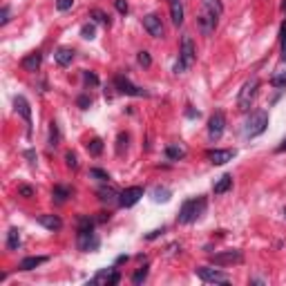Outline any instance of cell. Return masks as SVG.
Instances as JSON below:
<instances>
[{
	"label": "cell",
	"instance_id": "obj_1",
	"mask_svg": "<svg viewBox=\"0 0 286 286\" xmlns=\"http://www.w3.org/2000/svg\"><path fill=\"white\" fill-rule=\"evenodd\" d=\"M223 13L221 0H201V11L197 16V27L204 36H210L219 25V18Z\"/></svg>",
	"mask_w": 286,
	"mask_h": 286
},
{
	"label": "cell",
	"instance_id": "obj_2",
	"mask_svg": "<svg viewBox=\"0 0 286 286\" xmlns=\"http://www.w3.org/2000/svg\"><path fill=\"white\" fill-rule=\"evenodd\" d=\"M94 223H96V219H92V217H85V214L78 217L76 246H78V250H83V253H94V250H98V246H101V239H98L96 232H94Z\"/></svg>",
	"mask_w": 286,
	"mask_h": 286
},
{
	"label": "cell",
	"instance_id": "obj_3",
	"mask_svg": "<svg viewBox=\"0 0 286 286\" xmlns=\"http://www.w3.org/2000/svg\"><path fill=\"white\" fill-rule=\"evenodd\" d=\"M208 208V199L206 197H192V199H186L179 208V214H177V221L179 223H192L201 217Z\"/></svg>",
	"mask_w": 286,
	"mask_h": 286
},
{
	"label": "cell",
	"instance_id": "obj_4",
	"mask_svg": "<svg viewBox=\"0 0 286 286\" xmlns=\"http://www.w3.org/2000/svg\"><path fill=\"white\" fill-rule=\"evenodd\" d=\"M197 58V52H195V43H192L190 36H183L181 38V47H179V61L174 63V74H183L186 70H190L192 63Z\"/></svg>",
	"mask_w": 286,
	"mask_h": 286
},
{
	"label": "cell",
	"instance_id": "obj_5",
	"mask_svg": "<svg viewBox=\"0 0 286 286\" xmlns=\"http://www.w3.org/2000/svg\"><path fill=\"white\" fill-rule=\"evenodd\" d=\"M268 128V112L266 110H255L250 112L248 121L244 123V137L246 139H255L259 134H264Z\"/></svg>",
	"mask_w": 286,
	"mask_h": 286
},
{
	"label": "cell",
	"instance_id": "obj_6",
	"mask_svg": "<svg viewBox=\"0 0 286 286\" xmlns=\"http://www.w3.org/2000/svg\"><path fill=\"white\" fill-rule=\"evenodd\" d=\"M257 89H259V78H257V76H253L250 80H246L244 87H241V92H239V98H237V110L248 112L250 107H253L255 96H257Z\"/></svg>",
	"mask_w": 286,
	"mask_h": 286
},
{
	"label": "cell",
	"instance_id": "obj_7",
	"mask_svg": "<svg viewBox=\"0 0 286 286\" xmlns=\"http://www.w3.org/2000/svg\"><path fill=\"white\" fill-rule=\"evenodd\" d=\"M195 273L201 282H206V284H230V277H228L226 273L217 271V268L199 266V268H195Z\"/></svg>",
	"mask_w": 286,
	"mask_h": 286
},
{
	"label": "cell",
	"instance_id": "obj_8",
	"mask_svg": "<svg viewBox=\"0 0 286 286\" xmlns=\"http://www.w3.org/2000/svg\"><path fill=\"white\" fill-rule=\"evenodd\" d=\"M114 87L119 89L121 94H125V96H137V98H145L147 96L145 89L139 87V85H134L128 76H114Z\"/></svg>",
	"mask_w": 286,
	"mask_h": 286
},
{
	"label": "cell",
	"instance_id": "obj_9",
	"mask_svg": "<svg viewBox=\"0 0 286 286\" xmlns=\"http://www.w3.org/2000/svg\"><path fill=\"white\" fill-rule=\"evenodd\" d=\"M223 130H226V114H223L221 110L213 112V116H210L208 121V137L210 141H219L223 134Z\"/></svg>",
	"mask_w": 286,
	"mask_h": 286
},
{
	"label": "cell",
	"instance_id": "obj_10",
	"mask_svg": "<svg viewBox=\"0 0 286 286\" xmlns=\"http://www.w3.org/2000/svg\"><path fill=\"white\" fill-rule=\"evenodd\" d=\"M210 262L214 264V266H228V264H239L244 262V253L241 250H223V253H214L210 255Z\"/></svg>",
	"mask_w": 286,
	"mask_h": 286
},
{
	"label": "cell",
	"instance_id": "obj_11",
	"mask_svg": "<svg viewBox=\"0 0 286 286\" xmlns=\"http://www.w3.org/2000/svg\"><path fill=\"white\" fill-rule=\"evenodd\" d=\"M121 282V273L116 271L114 266L112 268H103V271H98L96 275L92 277V282L89 284H103V286H116Z\"/></svg>",
	"mask_w": 286,
	"mask_h": 286
},
{
	"label": "cell",
	"instance_id": "obj_12",
	"mask_svg": "<svg viewBox=\"0 0 286 286\" xmlns=\"http://www.w3.org/2000/svg\"><path fill=\"white\" fill-rule=\"evenodd\" d=\"M141 197H143V188L141 186H130V188H125V190L119 192V206H121V208H132Z\"/></svg>",
	"mask_w": 286,
	"mask_h": 286
},
{
	"label": "cell",
	"instance_id": "obj_13",
	"mask_svg": "<svg viewBox=\"0 0 286 286\" xmlns=\"http://www.w3.org/2000/svg\"><path fill=\"white\" fill-rule=\"evenodd\" d=\"M141 22H143V29H145L152 38H163V22H161V18L156 16V13L143 16Z\"/></svg>",
	"mask_w": 286,
	"mask_h": 286
},
{
	"label": "cell",
	"instance_id": "obj_14",
	"mask_svg": "<svg viewBox=\"0 0 286 286\" xmlns=\"http://www.w3.org/2000/svg\"><path fill=\"white\" fill-rule=\"evenodd\" d=\"M235 154H237V150H230V147H228V150H208L206 152V159L214 165H223L235 159Z\"/></svg>",
	"mask_w": 286,
	"mask_h": 286
},
{
	"label": "cell",
	"instance_id": "obj_15",
	"mask_svg": "<svg viewBox=\"0 0 286 286\" xmlns=\"http://www.w3.org/2000/svg\"><path fill=\"white\" fill-rule=\"evenodd\" d=\"M13 105H16V112L25 119V125H27V134L31 137V107L29 103H27L25 96H16L13 98Z\"/></svg>",
	"mask_w": 286,
	"mask_h": 286
},
{
	"label": "cell",
	"instance_id": "obj_16",
	"mask_svg": "<svg viewBox=\"0 0 286 286\" xmlns=\"http://www.w3.org/2000/svg\"><path fill=\"white\" fill-rule=\"evenodd\" d=\"M36 221H38L43 228L52 230V232H56V230H61V228H63V219L58 217V214H38Z\"/></svg>",
	"mask_w": 286,
	"mask_h": 286
},
{
	"label": "cell",
	"instance_id": "obj_17",
	"mask_svg": "<svg viewBox=\"0 0 286 286\" xmlns=\"http://www.w3.org/2000/svg\"><path fill=\"white\" fill-rule=\"evenodd\" d=\"M40 63H43V54L36 49V52H31V54H27L25 58L20 61V67L25 72H36L40 67Z\"/></svg>",
	"mask_w": 286,
	"mask_h": 286
},
{
	"label": "cell",
	"instance_id": "obj_18",
	"mask_svg": "<svg viewBox=\"0 0 286 286\" xmlns=\"http://www.w3.org/2000/svg\"><path fill=\"white\" fill-rule=\"evenodd\" d=\"M45 262H49L47 255H31V257H25V259H22V262L18 264V268H20V271H34V268L43 266Z\"/></svg>",
	"mask_w": 286,
	"mask_h": 286
},
{
	"label": "cell",
	"instance_id": "obj_19",
	"mask_svg": "<svg viewBox=\"0 0 286 286\" xmlns=\"http://www.w3.org/2000/svg\"><path fill=\"white\" fill-rule=\"evenodd\" d=\"M54 61H56V65H61V67L72 65V61H74V49L72 47H58L56 52H54Z\"/></svg>",
	"mask_w": 286,
	"mask_h": 286
},
{
	"label": "cell",
	"instance_id": "obj_20",
	"mask_svg": "<svg viewBox=\"0 0 286 286\" xmlns=\"http://www.w3.org/2000/svg\"><path fill=\"white\" fill-rule=\"evenodd\" d=\"M170 7V18H172V25H183V0H168Z\"/></svg>",
	"mask_w": 286,
	"mask_h": 286
},
{
	"label": "cell",
	"instance_id": "obj_21",
	"mask_svg": "<svg viewBox=\"0 0 286 286\" xmlns=\"http://www.w3.org/2000/svg\"><path fill=\"white\" fill-rule=\"evenodd\" d=\"M96 195H98V199L103 201V204H119V190H114L112 186H101L96 190Z\"/></svg>",
	"mask_w": 286,
	"mask_h": 286
},
{
	"label": "cell",
	"instance_id": "obj_22",
	"mask_svg": "<svg viewBox=\"0 0 286 286\" xmlns=\"http://www.w3.org/2000/svg\"><path fill=\"white\" fill-rule=\"evenodd\" d=\"M72 197V188L70 186H54L52 190V201L54 204H65Z\"/></svg>",
	"mask_w": 286,
	"mask_h": 286
},
{
	"label": "cell",
	"instance_id": "obj_23",
	"mask_svg": "<svg viewBox=\"0 0 286 286\" xmlns=\"http://www.w3.org/2000/svg\"><path fill=\"white\" fill-rule=\"evenodd\" d=\"M232 188V174H221V177L217 179V183L213 186V192L214 195H223V192H228Z\"/></svg>",
	"mask_w": 286,
	"mask_h": 286
},
{
	"label": "cell",
	"instance_id": "obj_24",
	"mask_svg": "<svg viewBox=\"0 0 286 286\" xmlns=\"http://www.w3.org/2000/svg\"><path fill=\"white\" fill-rule=\"evenodd\" d=\"M170 197H172V192L165 186H156L154 190H152V201H154V204H165V201H170Z\"/></svg>",
	"mask_w": 286,
	"mask_h": 286
},
{
	"label": "cell",
	"instance_id": "obj_25",
	"mask_svg": "<svg viewBox=\"0 0 286 286\" xmlns=\"http://www.w3.org/2000/svg\"><path fill=\"white\" fill-rule=\"evenodd\" d=\"M7 248L9 250L20 248V232H18V228H9L7 230Z\"/></svg>",
	"mask_w": 286,
	"mask_h": 286
},
{
	"label": "cell",
	"instance_id": "obj_26",
	"mask_svg": "<svg viewBox=\"0 0 286 286\" xmlns=\"http://www.w3.org/2000/svg\"><path fill=\"white\" fill-rule=\"evenodd\" d=\"M186 156V150L181 145H168L165 147V159L168 161H181Z\"/></svg>",
	"mask_w": 286,
	"mask_h": 286
},
{
	"label": "cell",
	"instance_id": "obj_27",
	"mask_svg": "<svg viewBox=\"0 0 286 286\" xmlns=\"http://www.w3.org/2000/svg\"><path fill=\"white\" fill-rule=\"evenodd\" d=\"M147 275H150V266H147V264H143V266L139 268V271H137V273H134V275H132V284L141 286L143 282L147 280Z\"/></svg>",
	"mask_w": 286,
	"mask_h": 286
},
{
	"label": "cell",
	"instance_id": "obj_28",
	"mask_svg": "<svg viewBox=\"0 0 286 286\" xmlns=\"http://www.w3.org/2000/svg\"><path fill=\"white\" fill-rule=\"evenodd\" d=\"M58 141H61V132H58V123L56 121H52L49 123V147H56L58 145Z\"/></svg>",
	"mask_w": 286,
	"mask_h": 286
},
{
	"label": "cell",
	"instance_id": "obj_29",
	"mask_svg": "<svg viewBox=\"0 0 286 286\" xmlns=\"http://www.w3.org/2000/svg\"><path fill=\"white\" fill-rule=\"evenodd\" d=\"M89 18H94L96 22H101V25H105V27H110V25H112L110 16H107L105 11H101V9H92V11H89Z\"/></svg>",
	"mask_w": 286,
	"mask_h": 286
},
{
	"label": "cell",
	"instance_id": "obj_30",
	"mask_svg": "<svg viewBox=\"0 0 286 286\" xmlns=\"http://www.w3.org/2000/svg\"><path fill=\"white\" fill-rule=\"evenodd\" d=\"M103 141L101 139H92V141H87V152L92 156H101V152H103Z\"/></svg>",
	"mask_w": 286,
	"mask_h": 286
},
{
	"label": "cell",
	"instance_id": "obj_31",
	"mask_svg": "<svg viewBox=\"0 0 286 286\" xmlns=\"http://www.w3.org/2000/svg\"><path fill=\"white\" fill-rule=\"evenodd\" d=\"M128 141H130V134L128 132H121L116 137V154H123V150H128Z\"/></svg>",
	"mask_w": 286,
	"mask_h": 286
},
{
	"label": "cell",
	"instance_id": "obj_32",
	"mask_svg": "<svg viewBox=\"0 0 286 286\" xmlns=\"http://www.w3.org/2000/svg\"><path fill=\"white\" fill-rule=\"evenodd\" d=\"M80 36H83L85 40H94V38H96V27H94V22H85V25L80 27Z\"/></svg>",
	"mask_w": 286,
	"mask_h": 286
},
{
	"label": "cell",
	"instance_id": "obj_33",
	"mask_svg": "<svg viewBox=\"0 0 286 286\" xmlns=\"http://www.w3.org/2000/svg\"><path fill=\"white\" fill-rule=\"evenodd\" d=\"M89 177L96 179V181H103V183L110 181V172H105V170H101V168H89Z\"/></svg>",
	"mask_w": 286,
	"mask_h": 286
},
{
	"label": "cell",
	"instance_id": "obj_34",
	"mask_svg": "<svg viewBox=\"0 0 286 286\" xmlns=\"http://www.w3.org/2000/svg\"><path fill=\"white\" fill-rule=\"evenodd\" d=\"M271 85L277 89H286V72H277V74L271 78Z\"/></svg>",
	"mask_w": 286,
	"mask_h": 286
},
{
	"label": "cell",
	"instance_id": "obj_35",
	"mask_svg": "<svg viewBox=\"0 0 286 286\" xmlns=\"http://www.w3.org/2000/svg\"><path fill=\"white\" fill-rule=\"evenodd\" d=\"M280 43H282V61L286 63V20L280 27Z\"/></svg>",
	"mask_w": 286,
	"mask_h": 286
},
{
	"label": "cell",
	"instance_id": "obj_36",
	"mask_svg": "<svg viewBox=\"0 0 286 286\" xmlns=\"http://www.w3.org/2000/svg\"><path fill=\"white\" fill-rule=\"evenodd\" d=\"M65 163H67V168L76 170L78 168V156H76L74 152H65Z\"/></svg>",
	"mask_w": 286,
	"mask_h": 286
},
{
	"label": "cell",
	"instance_id": "obj_37",
	"mask_svg": "<svg viewBox=\"0 0 286 286\" xmlns=\"http://www.w3.org/2000/svg\"><path fill=\"white\" fill-rule=\"evenodd\" d=\"M76 105H78L80 110H87V107L92 105V96H87V94H80V96L76 98Z\"/></svg>",
	"mask_w": 286,
	"mask_h": 286
},
{
	"label": "cell",
	"instance_id": "obj_38",
	"mask_svg": "<svg viewBox=\"0 0 286 286\" xmlns=\"http://www.w3.org/2000/svg\"><path fill=\"white\" fill-rule=\"evenodd\" d=\"M137 61H139V65H143V67H150L152 65V58H150V54H147L145 49H143V52H139Z\"/></svg>",
	"mask_w": 286,
	"mask_h": 286
},
{
	"label": "cell",
	"instance_id": "obj_39",
	"mask_svg": "<svg viewBox=\"0 0 286 286\" xmlns=\"http://www.w3.org/2000/svg\"><path fill=\"white\" fill-rule=\"evenodd\" d=\"M18 195L25 197V199H31V197H34V188L31 186H18Z\"/></svg>",
	"mask_w": 286,
	"mask_h": 286
},
{
	"label": "cell",
	"instance_id": "obj_40",
	"mask_svg": "<svg viewBox=\"0 0 286 286\" xmlns=\"http://www.w3.org/2000/svg\"><path fill=\"white\" fill-rule=\"evenodd\" d=\"M114 7H116V11H119V13H123V16H125V13H128V0H114Z\"/></svg>",
	"mask_w": 286,
	"mask_h": 286
},
{
	"label": "cell",
	"instance_id": "obj_41",
	"mask_svg": "<svg viewBox=\"0 0 286 286\" xmlns=\"http://www.w3.org/2000/svg\"><path fill=\"white\" fill-rule=\"evenodd\" d=\"M72 4H74V0H56L58 11H67V9H72Z\"/></svg>",
	"mask_w": 286,
	"mask_h": 286
},
{
	"label": "cell",
	"instance_id": "obj_42",
	"mask_svg": "<svg viewBox=\"0 0 286 286\" xmlns=\"http://www.w3.org/2000/svg\"><path fill=\"white\" fill-rule=\"evenodd\" d=\"M83 78H85V83H89V85H98V76L92 74V72H83Z\"/></svg>",
	"mask_w": 286,
	"mask_h": 286
},
{
	"label": "cell",
	"instance_id": "obj_43",
	"mask_svg": "<svg viewBox=\"0 0 286 286\" xmlns=\"http://www.w3.org/2000/svg\"><path fill=\"white\" fill-rule=\"evenodd\" d=\"M7 22H9V7H7V4H4V7L2 9H0V25H7Z\"/></svg>",
	"mask_w": 286,
	"mask_h": 286
},
{
	"label": "cell",
	"instance_id": "obj_44",
	"mask_svg": "<svg viewBox=\"0 0 286 286\" xmlns=\"http://www.w3.org/2000/svg\"><path fill=\"white\" fill-rule=\"evenodd\" d=\"M163 230H165V228H156V230L147 232V235H145V239H156V237H159V235H161V232H163Z\"/></svg>",
	"mask_w": 286,
	"mask_h": 286
},
{
	"label": "cell",
	"instance_id": "obj_45",
	"mask_svg": "<svg viewBox=\"0 0 286 286\" xmlns=\"http://www.w3.org/2000/svg\"><path fill=\"white\" fill-rule=\"evenodd\" d=\"M186 114H188V119H199V112L192 110V105H186Z\"/></svg>",
	"mask_w": 286,
	"mask_h": 286
},
{
	"label": "cell",
	"instance_id": "obj_46",
	"mask_svg": "<svg viewBox=\"0 0 286 286\" xmlns=\"http://www.w3.org/2000/svg\"><path fill=\"white\" fill-rule=\"evenodd\" d=\"M107 219H110V213H98V217H96V221L98 223H105Z\"/></svg>",
	"mask_w": 286,
	"mask_h": 286
},
{
	"label": "cell",
	"instance_id": "obj_47",
	"mask_svg": "<svg viewBox=\"0 0 286 286\" xmlns=\"http://www.w3.org/2000/svg\"><path fill=\"white\" fill-rule=\"evenodd\" d=\"M25 156L29 159V163H36V154H34V150H27V152H25Z\"/></svg>",
	"mask_w": 286,
	"mask_h": 286
},
{
	"label": "cell",
	"instance_id": "obj_48",
	"mask_svg": "<svg viewBox=\"0 0 286 286\" xmlns=\"http://www.w3.org/2000/svg\"><path fill=\"white\" fill-rule=\"evenodd\" d=\"M277 152H286V139L282 141V145H277Z\"/></svg>",
	"mask_w": 286,
	"mask_h": 286
},
{
	"label": "cell",
	"instance_id": "obj_49",
	"mask_svg": "<svg viewBox=\"0 0 286 286\" xmlns=\"http://www.w3.org/2000/svg\"><path fill=\"white\" fill-rule=\"evenodd\" d=\"M282 9H284V13H286V0H284V4H282Z\"/></svg>",
	"mask_w": 286,
	"mask_h": 286
}]
</instances>
